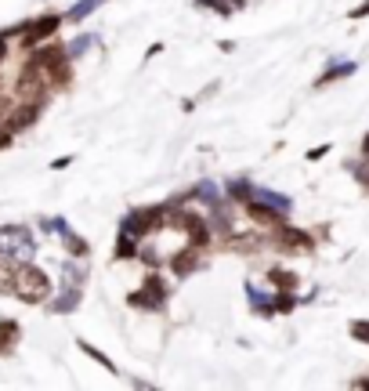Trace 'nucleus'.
<instances>
[{
  "label": "nucleus",
  "instance_id": "c85d7f7f",
  "mask_svg": "<svg viewBox=\"0 0 369 391\" xmlns=\"http://www.w3.org/2000/svg\"><path fill=\"white\" fill-rule=\"evenodd\" d=\"M73 160H76V156H58V160H51V171H66Z\"/></svg>",
  "mask_w": 369,
  "mask_h": 391
},
{
  "label": "nucleus",
  "instance_id": "cd10ccee",
  "mask_svg": "<svg viewBox=\"0 0 369 391\" xmlns=\"http://www.w3.org/2000/svg\"><path fill=\"white\" fill-rule=\"evenodd\" d=\"M329 149H333L329 142H326V145H315V149H308V160H311V163H315V160H322V156L329 153Z\"/></svg>",
  "mask_w": 369,
  "mask_h": 391
},
{
  "label": "nucleus",
  "instance_id": "dca6fc26",
  "mask_svg": "<svg viewBox=\"0 0 369 391\" xmlns=\"http://www.w3.org/2000/svg\"><path fill=\"white\" fill-rule=\"evenodd\" d=\"M188 196H192V203H203L207 210H210L214 203H221V199H225V196H218V185H214V181H199Z\"/></svg>",
  "mask_w": 369,
  "mask_h": 391
},
{
  "label": "nucleus",
  "instance_id": "393cba45",
  "mask_svg": "<svg viewBox=\"0 0 369 391\" xmlns=\"http://www.w3.org/2000/svg\"><path fill=\"white\" fill-rule=\"evenodd\" d=\"M348 333H351V340H359V344H369V319H351Z\"/></svg>",
  "mask_w": 369,
  "mask_h": 391
},
{
  "label": "nucleus",
  "instance_id": "39448f33",
  "mask_svg": "<svg viewBox=\"0 0 369 391\" xmlns=\"http://www.w3.org/2000/svg\"><path fill=\"white\" fill-rule=\"evenodd\" d=\"M15 94H18V102H44L47 105V98H51V84L44 77V69H36L25 62L22 73H18V80H15Z\"/></svg>",
  "mask_w": 369,
  "mask_h": 391
},
{
  "label": "nucleus",
  "instance_id": "473e14b6",
  "mask_svg": "<svg viewBox=\"0 0 369 391\" xmlns=\"http://www.w3.org/2000/svg\"><path fill=\"white\" fill-rule=\"evenodd\" d=\"M351 388H369V373H362V377H355V381H351Z\"/></svg>",
  "mask_w": 369,
  "mask_h": 391
},
{
  "label": "nucleus",
  "instance_id": "b1692460",
  "mask_svg": "<svg viewBox=\"0 0 369 391\" xmlns=\"http://www.w3.org/2000/svg\"><path fill=\"white\" fill-rule=\"evenodd\" d=\"M192 8H199V11H218L221 18H232V15H236V8L228 4V0H192Z\"/></svg>",
  "mask_w": 369,
  "mask_h": 391
},
{
  "label": "nucleus",
  "instance_id": "7ed1b4c3",
  "mask_svg": "<svg viewBox=\"0 0 369 391\" xmlns=\"http://www.w3.org/2000/svg\"><path fill=\"white\" fill-rule=\"evenodd\" d=\"M0 254L15 257V261H33L36 254V239L25 225H4L0 229Z\"/></svg>",
  "mask_w": 369,
  "mask_h": 391
},
{
  "label": "nucleus",
  "instance_id": "423d86ee",
  "mask_svg": "<svg viewBox=\"0 0 369 391\" xmlns=\"http://www.w3.org/2000/svg\"><path fill=\"white\" fill-rule=\"evenodd\" d=\"M268 243L275 250H283V254H311V250H315V236L297 229V225H279V229H272Z\"/></svg>",
  "mask_w": 369,
  "mask_h": 391
},
{
  "label": "nucleus",
  "instance_id": "1a4fd4ad",
  "mask_svg": "<svg viewBox=\"0 0 369 391\" xmlns=\"http://www.w3.org/2000/svg\"><path fill=\"white\" fill-rule=\"evenodd\" d=\"M243 207H246V218L253 225H261V229H279V225H286V214L283 210H272V207L257 203V199H250V203H243Z\"/></svg>",
  "mask_w": 369,
  "mask_h": 391
},
{
  "label": "nucleus",
  "instance_id": "5701e85b",
  "mask_svg": "<svg viewBox=\"0 0 369 391\" xmlns=\"http://www.w3.org/2000/svg\"><path fill=\"white\" fill-rule=\"evenodd\" d=\"M272 305H275V315H290L301 301H297V294L294 290H275V297H272Z\"/></svg>",
  "mask_w": 369,
  "mask_h": 391
},
{
  "label": "nucleus",
  "instance_id": "a878e982",
  "mask_svg": "<svg viewBox=\"0 0 369 391\" xmlns=\"http://www.w3.org/2000/svg\"><path fill=\"white\" fill-rule=\"evenodd\" d=\"M91 47H94V36H76V40L66 47V55H69V58H80V55L91 51Z\"/></svg>",
  "mask_w": 369,
  "mask_h": 391
},
{
  "label": "nucleus",
  "instance_id": "72a5a7b5",
  "mask_svg": "<svg viewBox=\"0 0 369 391\" xmlns=\"http://www.w3.org/2000/svg\"><path fill=\"white\" fill-rule=\"evenodd\" d=\"M4 58H8V36L0 33V62H4Z\"/></svg>",
  "mask_w": 369,
  "mask_h": 391
},
{
  "label": "nucleus",
  "instance_id": "c756f323",
  "mask_svg": "<svg viewBox=\"0 0 369 391\" xmlns=\"http://www.w3.org/2000/svg\"><path fill=\"white\" fill-rule=\"evenodd\" d=\"M362 15H369V0H362L359 8H351V11H348V18H362Z\"/></svg>",
  "mask_w": 369,
  "mask_h": 391
},
{
  "label": "nucleus",
  "instance_id": "f704fd0d",
  "mask_svg": "<svg viewBox=\"0 0 369 391\" xmlns=\"http://www.w3.org/2000/svg\"><path fill=\"white\" fill-rule=\"evenodd\" d=\"M362 156H369V134L362 138Z\"/></svg>",
  "mask_w": 369,
  "mask_h": 391
},
{
  "label": "nucleus",
  "instance_id": "a211bd4d",
  "mask_svg": "<svg viewBox=\"0 0 369 391\" xmlns=\"http://www.w3.org/2000/svg\"><path fill=\"white\" fill-rule=\"evenodd\" d=\"M253 188H257V185H253L250 178H236V181H228L225 192H228V199H232V203H250V199H253Z\"/></svg>",
  "mask_w": 369,
  "mask_h": 391
},
{
  "label": "nucleus",
  "instance_id": "c9c22d12",
  "mask_svg": "<svg viewBox=\"0 0 369 391\" xmlns=\"http://www.w3.org/2000/svg\"><path fill=\"white\" fill-rule=\"evenodd\" d=\"M0 257H4V254H0Z\"/></svg>",
  "mask_w": 369,
  "mask_h": 391
},
{
  "label": "nucleus",
  "instance_id": "6ab92c4d",
  "mask_svg": "<svg viewBox=\"0 0 369 391\" xmlns=\"http://www.w3.org/2000/svg\"><path fill=\"white\" fill-rule=\"evenodd\" d=\"M101 4H105V0H76V4L66 11V22H84V18H91Z\"/></svg>",
  "mask_w": 369,
  "mask_h": 391
},
{
  "label": "nucleus",
  "instance_id": "9b49d317",
  "mask_svg": "<svg viewBox=\"0 0 369 391\" xmlns=\"http://www.w3.org/2000/svg\"><path fill=\"white\" fill-rule=\"evenodd\" d=\"M18 340H22V326L15 319H0V355H15V348H18Z\"/></svg>",
  "mask_w": 369,
  "mask_h": 391
},
{
  "label": "nucleus",
  "instance_id": "412c9836",
  "mask_svg": "<svg viewBox=\"0 0 369 391\" xmlns=\"http://www.w3.org/2000/svg\"><path fill=\"white\" fill-rule=\"evenodd\" d=\"M62 279H66L69 286H84L87 283V268L76 264V257H69V261H62Z\"/></svg>",
  "mask_w": 369,
  "mask_h": 391
},
{
  "label": "nucleus",
  "instance_id": "f257e3e1",
  "mask_svg": "<svg viewBox=\"0 0 369 391\" xmlns=\"http://www.w3.org/2000/svg\"><path fill=\"white\" fill-rule=\"evenodd\" d=\"M55 294V283L44 268H36L33 261H22L18 264V283H15V297L25 301V305H44Z\"/></svg>",
  "mask_w": 369,
  "mask_h": 391
},
{
  "label": "nucleus",
  "instance_id": "f3484780",
  "mask_svg": "<svg viewBox=\"0 0 369 391\" xmlns=\"http://www.w3.org/2000/svg\"><path fill=\"white\" fill-rule=\"evenodd\" d=\"M355 69H359V66H355V62H337V66H329V69L322 73V77L315 80V87H329V84H337V80H344V77H351Z\"/></svg>",
  "mask_w": 369,
  "mask_h": 391
},
{
  "label": "nucleus",
  "instance_id": "aec40b11",
  "mask_svg": "<svg viewBox=\"0 0 369 391\" xmlns=\"http://www.w3.org/2000/svg\"><path fill=\"white\" fill-rule=\"evenodd\" d=\"M76 348H80L87 359H94V362H98V366H101V370H105V373H120V370H116V362H112V359L105 355V351H98L94 344H87V340H76Z\"/></svg>",
  "mask_w": 369,
  "mask_h": 391
},
{
  "label": "nucleus",
  "instance_id": "bb28decb",
  "mask_svg": "<svg viewBox=\"0 0 369 391\" xmlns=\"http://www.w3.org/2000/svg\"><path fill=\"white\" fill-rule=\"evenodd\" d=\"M138 257H142V261L149 264V268H160V264H163V257H160V250L152 247V243H142V250H138Z\"/></svg>",
  "mask_w": 369,
  "mask_h": 391
},
{
  "label": "nucleus",
  "instance_id": "6e6552de",
  "mask_svg": "<svg viewBox=\"0 0 369 391\" xmlns=\"http://www.w3.org/2000/svg\"><path fill=\"white\" fill-rule=\"evenodd\" d=\"M167 268L174 272V279H188L192 272L203 268V254H199L196 247H188V243H185V250H177V254L167 261Z\"/></svg>",
  "mask_w": 369,
  "mask_h": 391
},
{
  "label": "nucleus",
  "instance_id": "2f4dec72",
  "mask_svg": "<svg viewBox=\"0 0 369 391\" xmlns=\"http://www.w3.org/2000/svg\"><path fill=\"white\" fill-rule=\"evenodd\" d=\"M160 51H163V44H152V47H149V51H145V62H152V58H156Z\"/></svg>",
  "mask_w": 369,
  "mask_h": 391
},
{
  "label": "nucleus",
  "instance_id": "7c9ffc66",
  "mask_svg": "<svg viewBox=\"0 0 369 391\" xmlns=\"http://www.w3.org/2000/svg\"><path fill=\"white\" fill-rule=\"evenodd\" d=\"M11 142H15V134H11V131H4V127H0V153H4V149H11Z\"/></svg>",
  "mask_w": 369,
  "mask_h": 391
},
{
  "label": "nucleus",
  "instance_id": "ddd939ff",
  "mask_svg": "<svg viewBox=\"0 0 369 391\" xmlns=\"http://www.w3.org/2000/svg\"><path fill=\"white\" fill-rule=\"evenodd\" d=\"M138 250H142V239L131 236V232H120L116 243H112V257H116V261H131V257H138Z\"/></svg>",
  "mask_w": 369,
  "mask_h": 391
},
{
  "label": "nucleus",
  "instance_id": "f8f14e48",
  "mask_svg": "<svg viewBox=\"0 0 369 391\" xmlns=\"http://www.w3.org/2000/svg\"><path fill=\"white\" fill-rule=\"evenodd\" d=\"M253 199L264 203V207H272V210H283V214L294 210V199L283 196V192H275V188H253Z\"/></svg>",
  "mask_w": 369,
  "mask_h": 391
},
{
  "label": "nucleus",
  "instance_id": "f03ea898",
  "mask_svg": "<svg viewBox=\"0 0 369 391\" xmlns=\"http://www.w3.org/2000/svg\"><path fill=\"white\" fill-rule=\"evenodd\" d=\"M167 301H170V286H167V279H163L156 268L145 275L142 290L127 294V305L138 308V312H163V308H167Z\"/></svg>",
  "mask_w": 369,
  "mask_h": 391
},
{
  "label": "nucleus",
  "instance_id": "4be33fe9",
  "mask_svg": "<svg viewBox=\"0 0 369 391\" xmlns=\"http://www.w3.org/2000/svg\"><path fill=\"white\" fill-rule=\"evenodd\" d=\"M268 283L275 290H297V272H290V268H268Z\"/></svg>",
  "mask_w": 369,
  "mask_h": 391
},
{
  "label": "nucleus",
  "instance_id": "20e7f679",
  "mask_svg": "<svg viewBox=\"0 0 369 391\" xmlns=\"http://www.w3.org/2000/svg\"><path fill=\"white\" fill-rule=\"evenodd\" d=\"M62 22H66V15H58V11H51V15L36 18V22H25V29H22V36H18V51L29 55L33 47H40L44 40H51V36L62 29Z\"/></svg>",
  "mask_w": 369,
  "mask_h": 391
},
{
  "label": "nucleus",
  "instance_id": "9d476101",
  "mask_svg": "<svg viewBox=\"0 0 369 391\" xmlns=\"http://www.w3.org/2000/svg\"><path fill=\"white\" fill-rule=\"evenodd\" d=\"M80 301H84V286L58 283V297L51 301V312H55V315H69V312L80 308Z\"/></svg>",
  "mask_w": 369,
  "mask_h": 391
},
{
  "label": "nucleus",
  "instance_id": "0eeeda50",
  "mask_svg": "<svg viewBox=\"0 0 369 391\" xmlns=\"http://www.w3.org/2000/svg\"><path fill=\"white\" fill-rule=\"evenodd\" d=\"M40 112H44V102H18V105H11L4 116H0V127L11 131V134H22V131H29L36 120H40Z\"/></svg>",
  "mask_w": 369,
  "mask_h": 391
},
{
  "label": "nucleus",
  "instance_id": "4468645a",
  "mask_svg": "<svg viewBox=\"0 0 369 391\" xmlns=\"http://www.w3.org/2000/svg\"><path fill=\"white\" fill-rule=\"evenodd\" d=\"M62 250H66L69 257H76V261H84L87 254H91V243H87L84 236H76V232L69 229L66 236H62Z\"/></svg>",
  "mask_w": 369,
  "mask_h": 391
},
{
  "label": "nucleus",
  "instance_id": "2eb2a0df",
  "mask_svg": "<svg viewBox=\"0 0 369 391\" xmlns=\"http://www.w3.org/2000/svg\"><path fill=\"white\" fill-rule=\"evenodd\" d=\"M246 297H250V308H253V315H261V319H272V315H275L272 297L257 294V286H253V283H246Z\"/></svg>",
  "mask_w": 369,
  "mask_h": 391
}]
</instances>
